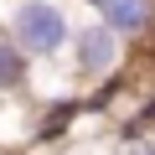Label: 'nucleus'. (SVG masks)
Masks as SVG:
<instances>
[{
  "mask_svg": "<svg viewBox=\"0 0 155 155\" xmlns=\"http://www.w3.org/2000/svg\"><path fill=\"white\" fill-rule=\"evenodd\" d=\"M72 26L78 21L67 11V0H11L0 31L26 52L31 67H52V62H62V52L72 41Z\"/></svg>",
  "mask_w": 155,
  "mask_h": 155,
  "instance_id": "obj_1",
  "label": "nucleus"
},
{
  "mask_svg": "<svg viewBox=\"0 0 155 155\" xmlns=\"http://www.w3.org/2000/svg\"><path fill=\"white\" fill-rule=\"evenodd\" d=\"M62 72H67V88L72 93H93L109 88L129 72V41H119L104 21H78L72 41L62 52Z\"/></svg>",
  "mask_w": 155,
  "mask_h": 155,
  "instance_id": "obj_2",
  "label": "nucleus"
},
{
  "mask_svg": "<svg viewBox=\"0 0 155 155\" xmlns=\"http://www.w3.org/2000/svg\"><path fill=\"white\" fill-rule=\"evenodd\" d=\"M93 21H104L119 41H155V0H83Z\"/></svg>",
  "mask_w": 155,
  "mask_h": 155,
  "instance_id": "obj_3",
  "label": "nucleus"
},
{
  "mask_svg": "<svg viewBox=\"0 0 155 155\" xmlns=\"http://www.w3.org/2000/svg\"><path fill=\"white\" fill-rule=\"evenodd\" d=\"M31 78L36 67L26 62V52L0 31V98H16V93H31Z\"/></svg>",
  "mask_w": 155,
  "mask_h": 155,
  "instance_id": "obj_4",
  "label": "nucleus"
},
{
  "mask_svg": "<svg viewBox=\"0 0 155 155\" xmlns=\"http://www.w3.org/2000/svg\"><path fill=\"white\" fill-rule=\"evenodd\" d=\"M114 155H155V129H134V124H124Z\"/></svg>",
  "mask_w": 155,
  "mask_h": 155,
  "instance_id": "obj_5",
  "label": "nucleus"
}]
</instances>
